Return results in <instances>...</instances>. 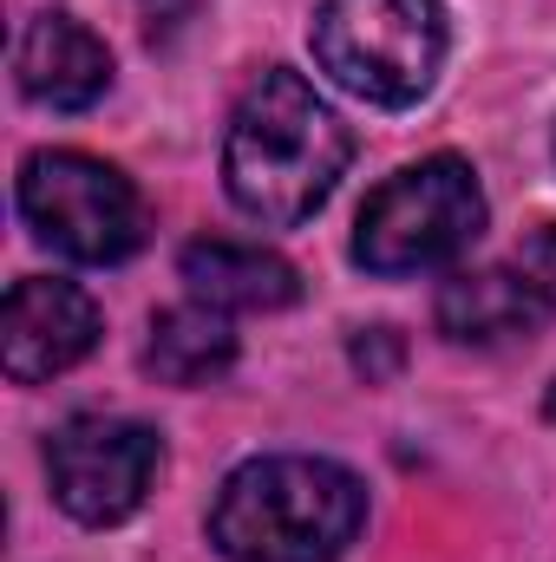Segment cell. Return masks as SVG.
I'll return each mask as SVG.
<instances>
[{"label": "cell", "instance_id": "8", "mask_svg": "<svg viewBox=\"0 0 556 562\" xmlns=\"http://www.w3.org/2000/svg\"><path fill=\"white\" fill-rule=\"evenodd\" d=\"M13 79L33 105L46 112H86L105 99L112 86V53L92 26H79L73 13H40L20 46H13Z\"/></svg>", "mask_w": 556, "mask_h": 562}, {"label": "cell", "instance_id": "9", "mask_svg": "<svg viewBox=\"0 0 556 562\" xmlns=\"http://www.w3.org/2000/svg\"><path fill=\"white\" fill-rule=\"evenodd\" d=\"M544 314H551V294L531 281V269H458L438 288V327L458 347L531 340Z\"/></svg>", "mask_w": 556, "mask_h": 562}, {"label": "cell", "instance_id": "7", "mask_svg": "<svg viewBox=\"0 0 556 562\" xmlns=\"http://www.w3.org/2000/svg\"><path fill=\"white\" fill-rule=\"evenodd\" d=\"M99 340V307L86 288L53 276L13 281L7 307H0V367L20 386H40L66 367H79Z\"/></svg>", "mask_w": 556, "mask_h": 562}, {"label": "cell", "instance_id": "10", "mask_svg": "<svg viewBox=\"0 0 556 562\" xmlns=\"http://www.w3.org/2000/svg\"><path fill=\"white\" fill-rule=\"evenodd\" d=\"M184 281L203 307L216 314H269V307H288L301 294V276L294 262H281L276 249L263 243H230V236H203L184 249Z\"/></svg>", "mask_w": 556, "mask_h": 562}, {"label": "cell", "instance_id": "5", "mask_svg": "<svg viewBox=\"0 0 556 562\" xmlns=\"http://www.w3.org/2000/svg\"><path fill=\"white\" fill-rule=\"evenodd\" d=\"M20 216L26 229L66 256V262H125L144 249L151 210H144L138 183L86 150H40L20 164Z\"/></svg>", "mask_w": 556, "mask_h": 562}, {"label": "cell", "instance_id": "6", "mask_svg": "<svg viewBox=\"0 0 556 562\" xmlns=\"http://www.w3.org/2000/svg\"><path fill=\"white\" fill-rule=\"evenodd\" d=\"M157 464H164L157 431L138 419H112V413H79L46 445V477H53L59 510L92 524V530L125 524L138 510L151 497Z\"/></svg>", "mask_w": 556, "mask_h": 562}, {"label": "cell", "instance_id": "1", "mask_svg": "<svg viewBox=\"0 0 556 562\" xmlns=\"http://www.w3.org/2000/svg\"><path fill=\"white\" fill-rule=\"evenodd\" d=\"M347 157H354V138L327 112V99L301 72L269 66L230 112L223 183L243 216L288 229V223H308L334 196Z\"/></svg>", "mask_w": 556, "mask_h": 562}, {"label": "cell", "instance_id": "3", "mask_svg": "<svg viewBox=\"0 0 556 562\" xmlns=\"http://www.w3.org/2000/svg\"><path fill=\"white\" fill-rule=\"evenodd\" d=\"M308 40H314L321 72L341 92L380 112H407L438 79L445 7L438 0H321Z\"/></svg>", "mask_w": 556, "mask_h": 562}, {"label": "cell", "instance_id": "4", "mask_svg": "<svg viewBox=\"0 0 556 562\" xmlns=\"http://www.w3.org/2000/svg\"><path fill=\"white\" fill-rule=\"evenodd\" d=\"M485 236V190L465 157H425L387 177L354 229V262L367 276H425L458 262Z\"/></svg>", "mask_w": 556, "mask_h": 562}, {"label": "cell", "instance_id": "13", "mask_svg": "<svg viewBox=\"0 0 556 562\" xmlns=\"http://www.w3.org/2000/svg\"><path fill=\"white\" fill-rule=\"evenodd\" d=\"M190 7H197V0H144V13H151V26H157V20H184Z\"/></svg>", "mask_w": 556, "mask_h": 562}, {"label": "cell", "instance_id": "12", "mask_svg": "<svg viewBox=\"0 0 556 562\" xmlns=\"http://www.w3.org/2000/svg\"><path fill=\"white\" fill-rule=\"evenodd\" d=\"M524 269H531V281H537V288L556 301V223H544V229L531 236V256H524Z\"/></svg>", "mask_w": 556, "mask_h": 562}, {"label": "cell", "instance_id": "11", "mask_svg": "<svg viewBox=\"0 0 556 562\" xmlns=\"http://www.w3.org/2000/svg\"><path fill=\"white\" fill-rule=\"evenodd\" d=\"M236 360V334L216 307H170L151 321V340H144V367L164 380V386H203L216 373H230Z\"/></svg>", "mask_w": 556, "mask_h": 562}, {"label": "cell", "instance_id": "2", "mask_svg": "<svg viewBox=\"0 0 556 562\" xmlns=\"http://www.w3.org/2000/svg\"><path fill=\"white\" fill-rule=\"evenodd\" d=\"M367 524V484L334 458H249L210 510V543L230 562H334Z\"/></svg>", "mask_w": 556, "mask_h": 562}]
</instances>
